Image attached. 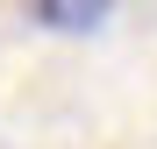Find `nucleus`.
<instances>
[{"instance_id": "nucleus-1", "label": "nucleus", "mask_w": 157, "mask_h": 149, "mask_svg": "<svg viewBox=\"0 0 157 149\" xmlns=\"http://www.w3.org/2000/svg\"><path fill=\"white\" fill-rule=\"evenodd\" d=\"M21 14L57 29V36H86V29H100L114 14V0H21Z\"/></svg>"}]
</instances>
